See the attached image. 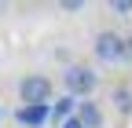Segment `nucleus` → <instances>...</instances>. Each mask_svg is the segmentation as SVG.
<instances>
[{"instance_id":"f257e3e1","label":"nucleus","mask_w":132,"mask_h":128,"mask_svg":"<svg viewBox=\"0 0 132 128\" xmlns=\"http://www.w3.org/2000/svg\"><path fill=\"white\" fill-rule=\"evenodd\" d=\"M95 84H99V73L88 70V66H66L62 70V88H66V95H73V99H92Z\"/></svg>"},{"instance_id":"f03ea898","label":"nucleus","mask_w":132,"mask_h":128,"mask_svg":"<svg viewBox=\"0 0 132 128\" xmlns=\"http://www.w3.org/2000/svg\"><path fill=\"white\" fill-rule=\"evenodd\" d=\"M19 99L22 106H48L52 103V81L44 73H26L19 81Z\"/></svg>"},{"instance_id":"7ed1b4c3","label":"nucleus","mask_w":132,"mask_h":128,"mask_svg":"<svg viewBox=\"0 0 132 128\" xmlns=\"http://www.w3.org/2000/svg\"><path fill=\"white\" fill-rule=\"evenodd\" d=\"M95 59H99V62H121V59H125V37L103 29V33L95 37Z\"/></svg>"},{"instance_id":"20e7f679","label":"nucleus","mask_w":132,"mask_h":128,"mask_svg":"<svg viewBox=\"0 0 132 128\" xmlns=\"http://www.w3.org/2000/svg\"><path fill=\"white\" fill-rule=\"evenodd\" d=\"M15 121L22 128H44V124H52V106H19Z\"/></svg>"},{"instance_id":"39448f33","label":"nucleus","mask_w":132,"mask_h":128,"mask_svg":"<svg viewBox=\"0 0 132 128\" xmlns=\"http://www.w3.org/2000/svg\"><path fill=\"white\" fill-rule=\"evenodd\" d=\"M77 121L85 124V128H103V110H99V103L81 99V106H77Z\"/></svg>"},{"instance_id":"423d86ee","label":"nucleus","mask_w":132,"mask_h":128,"mask_svg":"<svg viewBox=\"0 0 132 128\" xmlns=\"http://www.w3.org/2000/svg\"><path fill=\"white\" fill-rule=\"evenodd\" d=\"M110 103H114V110L118 114H132V88H114V95H110Z\"/></svg>"},{"instance_id":"0eeeda50","label":"nucleus","mask_w":132,"mask_h":128,"mask_svg":"<svg viewBox=\"0 0 132 128\" xmlns=\"http://www.w3.org/2000/svg\"><path fill=\"white\" fill-rule=\"evenodd\" d=\"M110 11H118V15H132V0H114Z\"/></svg>"},{"instance_id":"6e6552de","label":"nucleus","mask_w":132,"mask_h":128,"mask_svg":"<svg viewBox=\"0 0 132 128\" xmlns=\"http://www.w3.org/2000/svg\"><path fill=\"white\" fill-rule=\"evenodd\" d=\"M62 128H85V124H81L77 117H70V121H66V124H62Z\"/></svg>"},{"instance_id":"1a4fd4ad","label":"nucleus","mask_w":132,"mask_h":128,"mask_svg":"<svg viewBox=\"0 0 132 128\" xmlns=\"http://www.w3.org/2000/svg\"><path fill=\"white\" fill-rule=\"evenodd\" d=\"M0 117H4V110H0Z\"/></svg>"}]
</instances>
